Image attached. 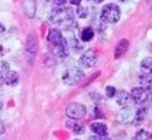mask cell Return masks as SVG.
<instances>
[{
	"mask_svg": "<svg viewBox=\"0 0 152 140\" xmlns=\"http://www.w3.org/2000/svg\"><path fill=\"white\" fill-rule=\"evenodd\" d=\"M4 32H5V26L0 22V33H4Z\"/></svg>",
	"mask_w": 152,
	"mask_h": 140,
	"instance_id": "cell-28",
	"label": "cell"
},
{
	"mask_svg": "<svg viewBox=\"0 0 152 140\" xmlns=\"http://www.w3.org/2000/svg\"><path fill=\"white\" fill-rule=\"evenodd\" d=\"M2 77H4V83L10 85V86H15L18 83H19V75L17 71H13V70H8L6 73L2 74Z\"/></svg>",
	"mask_w": 152,
	"mask_h": 140,
	"instance_id": "cell-11",
	"label": "cell"
},
{
	"mask_svg": "<svg viewBox=\"0 0 152 140\" xmlns=\"http://www.w3.org/2000/svg\"><path fill=\"white\" fill-rule=\"evenodd\" d=\"M1 110H2V103L0 102V112H1Z\"/></svg>",
	"mask_w": 152,
	"mask_h": 140,
	"instance_id": "cell-31",
	"label": "cell"
},
{
	"mask_svg": "<svg viewBox=\"0 0 152 140\" xmlns=\"http://www.w3.org/2000/svg\"><path fill=\"white\" fill-rule=\"evenodd\" d=\"M66 115L69 119H81L87 115V107L77 102H72L66 107Z\"/></svg>",
	"mask_w": 152,
	"mask_h": 140,
	"instance_id": "cell-4",
	"label": "cell"
},
{
	"mask_svg": "<svg viewBox=\"0 0 152 140\" xmlns=\"http://www.w3.org/2000/svg\"><path fill=\"white\" fill-rule=\"evenodd\" d=\"M139 84L140 86L149 94V95H152V76L149 75V74H142L139 75Z\"/></svg>",
	"mask_w": 152,
	"mask_h": 140,
	"instance_id": "cell-14",
	"label": "cell"
},
{
	"mask_svg": "<svg viewBox=\"0 0 152 140\" xmlns=\"http://www.w3.org/2000/svg\"><path fill=\"white\" fill-rule=\"evenodd\" d=\"M115 97H116V103H117L118 105H121V106L128 105V103L131 99L130 94H129L128 91H125V90H121V91L116 92Z\"/></svg>",
	"mask_w": 152,
	"mask_h": 140,
	"instance_id": "cell-16",
	"label": "cell"
},
{
	"mask_svg": "<svg viewBox=\"0 0 152 140\" xmlns=\"http://www.w3.org/2000/svg\"><path fill=\"white\" fill-rule=\"evenodd\" d=\"M39 50V41L35 34L31 33L26 40V52L32 55H37Z\"/></svg>",
	"mask_w": 152,
	"mask_h": 140,
	"instance_id": "cell-8",
	"label": "cell"
},
{
	"mask_svg": "<svg viewBox=\"0 0 152 140\" xmlns=\"http://www.w3.org/2000/svg\"><path fill=\"white\" fill-rule=\"evenodd\" d=\"M90 139H109V137H107V136H94V137H90Z\"/></svg>",
	"mask_w": 152,
	"mask_h": 140,
	"instance_id": "cell-26",
	"label": "cell"
},
{
	"mask_svg": "<svg viewBox=\"0 0 152 140\" xmlns=\"http://www.w3.org/2000/svg\"><path fill=\"white\" fill-rule=\"evenodd\" d=\"M148 111H149V109L145 107V106H142V107H139L136 111V113L133 116V119L131 121V124H132L133 126H139L145 120L146 116H148Z\"/></svg>",
	"mask_w": 152,
	"mask_h": 140,
	"instance_id": "cell-13",
	"label": "cell"
},
{
	"mask_svg": "<svg viewBox=\"0 0 152 140\" xmlns=\"http://www.w3.org/2000/svg\"><path fill=\"white\" fill-rule=\"evenodd\" d=\"M131 99L133 100L134 104H138V105H142L144 103H146V100L149 99V94L142 88V86H138V88H133L131 90Z\"/></svg>",
	"mask_w": 152,
	"mask_h": 140,
	"instance_id": "cell-7",
	"label": "cell"
},
{
	"mask_svg": "<svg viewBox=\"0 0 152 140\" xmlns=\"http://www.w3.org/2000/svg\"><path fill=\"white\" fill-rule=\"evenodd\" d=\"M67 127L70 128L75 134H83L86 131V127L82 123L77 121V119H70L67 121Z\"/></svg>",
	"mask_w": 152,
	"mask_h": 140,
	"instance_id": "cell-15",
	"label": "cell"
},
{
	"mask_svg": "<svg viewBox=\"0 0 152 140\" xmlns=\"http://www.w3.org/2000/svg\"><path fill=\"white\" fill-rule=\"evenodd\" d=\"M133 116H134L133 115V109L131 106H126L125 105V107H123L118 113V120L122 124H129V123L132 121Z\"/></svg>",
	"mask_w": 152,
	"mask_h": 140,
	"instance_id": "cell-10",
	"label": "cell"
},
{
	"mask_svg": "<svg viewBox=\"0 0 152 140\" xmlns=\"http://www.w3.org/2000/svg\"><path fill=\"white\" fill-rule=\"evenodd\" d=\"M81 1H82V0H70L69 2H70V5H76V6H78V5L81 4Z\"/></svg>",
	"mask_w": 152,
	"mask_h": 140,
	"instance_id": "cell-27",
	"label": "cell"
},
{
	"mask_svg": "<svg viewBox=\"0 0 152 140\" xmlns=\"http://www.w3.org/2000/svg\"><path fill=\"white\" fill-rule=\"evenodd\" d=\"M91 132H94L97 136H108V127L105 124L102 123H93L90 125Z\"/></svg>",
	"mask_w": 152,
	"mask_h": 140,
	"instance_id": "cell-17",
	"label": "cell"
},
{
	"mask_svg": "<svg viewBox=\"0 0 152 140\" xmlns=\"http://www.w3.org/2000/svg\"><path fill=\"white\" fill-rule=\"evenodd\" d=\"M76 14L78 15V18L86 19V18L88 17V8L78 5V6H77V9H76Z\"/></svg>",
	"mask_w": 152,
	"mask_h": 140,
	"instance_id": "cell-22",
	"label": "cell"
},
{
	"mask_svg": "<svg viewBox=\"0 0 152 140\" xmlns=\"http://www.w3.org/2000/svg\"><path fill=\"white\" fill-rule=\"evenodd\" d=\"M151 138H152V136H151Z\"/></svg>",
	"mask_w": 152,
	"mask_h": 140,
	"instance_id": "cell-35",
	"label": "cell"
},
{
	"mask_svg": "<svg viewBox=\"0 0 152 140\" xmlns=\"http://www.w3.org/2000/svg\"><path fill=\"white\" fill-rule=\"evenodd\" d=\"M6 131V127H5V123L0 119V134H4Z\"/></svg>",
	"mask_w": 152,
	"mask_h": 140,
	"instance_id": "cell-25",
	"label": "cell"
},
{
	"mask_svg": "<svg viewBox=\"0 0 152 140\" xmlns=\"http://www.w3.org/2000/svg\"><path fill=\"white\" fill-rule=\"evenodd\" d=\"M68 43H69V47H72L75 52H80V50L83 48V46L78 42V40L76 39L75 36H72V38H70V42H68Z\"/></svg>",
	"mask_w": 152,
	"mask_h": 140,
	"instance_id": "cell-20",
	"label": "cell"
},
{
	"mask_svg": "<svg viewBox=\"0 0 152 140\" xmlns=\"http://www.w3.org/2000/svg\"><path fill=\"white\" fill-rule=\"evenodd\" d=\"M118 1H121V2H126V1H129V0H118Z\"/></svg>",
	"mask_w": 152,
	"mask_h": 140,
	"instance_id": "cell-32",
	"label": "cell"
},
{
	"mask_svg": "<svg viewBox=\"0 0 152 140\" xmlns=\"http://www.w3.org/2000/svg\"><path fill=\"white\" fill-rule=\"evenodd\" d=\"M121 19V9L116 4L104 5L101 11V20L104 23H116Z\"/></svg>",
	"mask_w": 152,
	"mask_h": 140,
	"instance_id": "cell-2",
	"label": "cell"
},
{
	"mask_svg": "<svg viewBox=\"0 0 152 140\" xmlns=\"http://www.w3.org/2000/svg\"><path fill=\"white\" fill-rule=\"evenodd\" d=\"M94 1H95L96 4H102V2L104 1V0H94Z\"/></svg>",
	"mask_w": 152,
	"mask_h": 140,
	"instance_id": "cell-30",
	"label": "cell"
},
{
	"mask_svg": "<svg viewBox=\"0 0 152 140\" xmlns=\"http://www.w3.org/2000/svg\"><path fill=\"white\" fill-rule=\"evenodd\" d=\"M49 49H50L52 54H53V55H55L56 57H60V59H66V57L69 55V49H70V47H69L68 41L63 38L60 43H57L56 46L49 47Z\"/></svg>",
	"mask_w": 152,
	"mask_h": 140,
	"instance_id": "cell-5",
	"label": "cell"
},
{
	"mask_svg": "<svg viewBox=\"0 0 152 140\" xmlns=\"http://www.w3.org/2000/svg\"><path fill=\"white\" fill-rule=\"evenodd\" d=\"M129 44L130 43H129V41L126 40V39H122L117 43V46L115 48V59L116 60L121 59L122 56H124L126 54V52L129 49Z\"/></svg>",
	"mask_w": 152,
	"mask_h": 140,
	"instance_id": "cell-12",
	"label": "cell"
},
{
	"mask_svg": "<svg viewBox=\"0 0 152 140\" xmlns=\"http://www.w3.org/2000/svg\"><path fill=\"white\" fill-rule=\"evenodd\" d=\"M4 84V77H2V75H1V73H0V86Z\"/></svg>",
	"mask_w": 152,
	"mask_h": 140,
	"instance_id": "cell-29",
	"label": "cell"
},
{
	"mask_svg": "<svg viewBox=\"0 0 152 140\" xmlns=\"http://www.w3.org/2000/svg\"><path fill=\"white\" fill-rule=\"evenodd\" d=\"M67 2V0H53L52 4L55 6V7H61V6H64Z\"/></svg>",
	"mask_w": 152,
	"mask_h": 140,
	"instance_id": "cell-24",
	"label": "cell"
},
{
	"mask_svg": "<svg viewBox=\"0 0 152 140\" xmlns=\"http://www.w3.org/2000/svg\"><path fill=\"white\" fill-rule=\"evenodd\" d=\"M140 68L143 70V73L149 74L152 76V59L151 57H145L140 63Z\"/></svg>",
	"mask_w": 152,
	"mask_h": 140,
	"instance_id": "cell-19",
	"label": "cell"
},
{
	"mask_svg": "<svg viewBox=\"0 0 152 140\" xmlns=\"http://www.w3.org/2000/svg\"><path fill=\"white\" fill-rule=\"evenodd\" d=\"M46 1H50V2H52V1H53V0H46Z\"/></svg>",
	"mask_w": 152,
	"mask_h": 140,
	"instance_id": "cell-33",
	"label": "cell"
},
{
	"mask_svg": "<svg viewBox=\"0 0 152 140\" xmlns=\"http://www.w3.org/2000/svg\"><path fill=\"white\" fill-rule=\"evenodd\" d=\"M116 92H117V91H116V88H115V86L109 85V86L105 88V94H107V96H108L109 98H114Z\"/></svg>",
	"mask_w": 152,
	"mask_h": 140,
	"instance_id": "cell-23",
	"label": "cell"
},
{
	"mask_svg": "<svg viewBox=\"0 0 152 140\" xmlns=\"http://www.w3.org/2000/svg\"><path fill=\"white\" fill-rule=\"evenodd\" d=\"M86 1H90V0H86Z\"/></svg>",
	"mask_w": 152,
	"mask_h": 140,
	"instance_id": "cell-34",
	"label": "cell"
},
{
	"mask_svg": "<svg viewBox=\"0 0 152 140\" xmlns=\"http://www.w3.org/2000/svg\"><path fill=\"white\" fill-rule=\"evenodd\" d=\"M83 78H84V73H83V70H81L80 68H76V67L67 69V70L63 73V75H62V81H63V83H64L66 85H70V86L77 85Z\"/></svg>",
	"mask_w": 152,
	"mask_h": 140,
	"instance_id": "cell-3",
	"label": "cell"
},
{
	"mask_svg": "<svg viewBox=\"0 0 152 140\" xmlns=\"http://www.w3.org/2000/svg\"><path fill=\"white\" fill-rule=\"evenodd\" d=\"M78 62L83 68H93L97 63V54L91 49L87 50L80 56Z\"/></svg>",
	"mask_w": 152,
	"mask_h": 140,
	"instance_id": "cell-6",
	"label": "cell"
},
{
	"mask_svg": "<svg viewBox=\"0 0 152 140\" xmlns=\"http://www.w3.org/2000/svg\"><path fill=\"white\" fill-rule=\"evenodd\" d=\"M62 39H63V35H62V33H61L60 29H57V28L49 29L48 35H47V41H48L49 47L56 46L57 43H60L62 41Z\"/></svg>",
	"mask_w": 152,
	"mask_h": 140,
	"instance_id": "cell-9",
	"label": "cell"
},
{
	"mask_svg": "<svg viewBox=\"0 0 152 140\" xmlns=\"http://www.w3.org/2000/svg\"><path fill=\"white\" fill-rule=\"evenodd\" d=\"M94 36H95V32H94V29L91 27L83 28L82 32H81V35H80L82 42H89V41H91L94 39Z\"/></svg>",
	"mask_w": 152,
	"mask_h": 140,
	"instance_id": "cell-18",
	"label": "cell"
},
{
	"mask_svg": "<svg viewBox=\"0 0 152 140\" xmlns=\"http://www.w3.org/2000/svg\"><path fill=\"white\" fill-rule=\"evenodd\" d=\"M151 138V134L146 131V130H139L137 133H136V136L133 137V139H150Z\"/></svg>",
	"mask_w": 152,
	"mask_h": 140,
	"instance_id": "cell-21",
	"label": "cell"
},
{
	"mask_svg": "<svg viewBox=\"0 0 152 140\" xmlns=\"http://www.w3.org/2000/svg\"><path fill=\"white\" fill-rule=\"evenodd\" d=\"M48 19L53 25L64 30H70L76 26L75 14L72 7H66V6L55 7L50 12Z\"/></svg>",
	"mask_w": 152,
	"mask_h": 140,
	"instance_id": "cell-1",
	"label": "cell"
}]
</instances>
